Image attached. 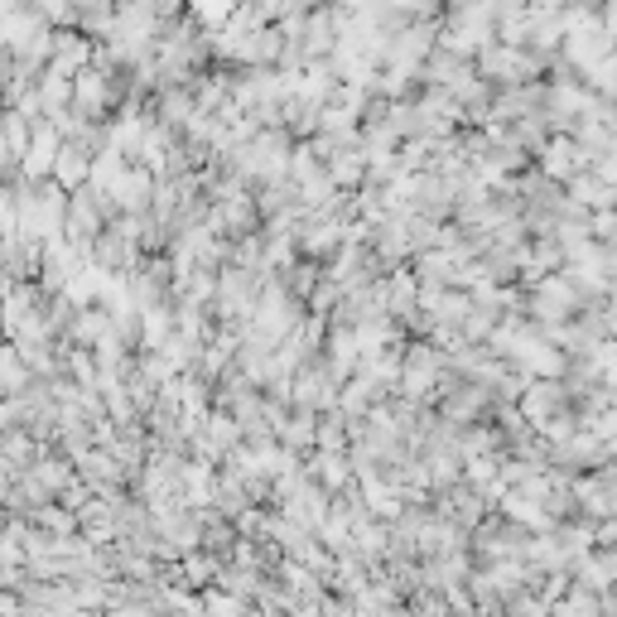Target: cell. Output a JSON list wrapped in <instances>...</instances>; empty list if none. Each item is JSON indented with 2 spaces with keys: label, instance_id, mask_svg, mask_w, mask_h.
<instances>
[{
  "label": "cell",
  "instance_id": "6da1fadb",
  "mask_svg": "<svg viewBox=\"0 0 617 617\" xmlns=\"http://www.w3.org/2000/svg\"><path fill=\"white\" fill-rule=\"evenodd\" d=\"M232 5H237V0H193V15H203V20H222V15H232Z\"/></svg>",
  "mask_w": 617,
  "mask_h": 617
}]
</instances>
